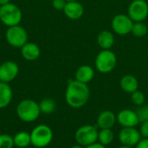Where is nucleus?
Returning a JSON list of instances; mask_svg holds the SVG:
<instances>
[{"mask_svg":"<svg viewBox=\"0 0 148 148\" xmlns=\"http://www.w3.org/2000/svg\"><path fill=\"white\" fill-rule=\"evenodd\" d=\"M13 146V137L9 134H0V148H12Z\"/></svg>","mask_w":148,"mask_h":148,"instance_id":"393cba45","label":"nucleus"},{"mask_svg":"<svg viewBox=\"0 0 148 148\" xmlns=\"http://www.w3.org/2000/svg\"><path fill=\"white\" fill-rule=\"evenodd\" d=\"M148 32L147 25L143 22H134L131 33L134 34L136 38H143Z\"/></svg>","mask_w":148,"mask_h":148,"instance_id":"5701e85b","label":"nucleus"},{"mask_svg":"<svg viewBox=\"0 0 148 148\" xmlns=\"http://www.w3.org/2000/svg\"><path fill=\"white\" fill-rule=\"evenodd\" d=\"M71 148H82V146H81V145H79V144H78V145H75V146H73Z\"/></svg>","mask_w":148,"mask_h":148,"instance_id":"2f4dec72","label":"nucleus"},{"mask_svg":"<svg viewBox=\"0 0 148 148\" xmlns=\"http://www.w3.org/2000/svg\"><path fill=\"white\" fill-rule=\"evenodd\" d=\"M22 17L23 15L20 8L14 3H9L0 6V20L8 27L19 24Z\"/></svg>","mask_w":148,"mask_h":148,"instance_id":"20e7f679","label":"nucleus"},{"mask_svg":"<svg viewBox=\"0 0 148 148\" xmlns=\"http://www.w3.org/2000/svg\"><path fill=\"white\" fill-rule=\"evenodd\" d=\"M85 148H106L105 146H103L102 144H101V143H94V144H91V145H89V146H88V147H86Z\"/></svg>","mask_w":148,"mask_h":148,"instance_id":"c756f323","label":"nucleus"},{"mask_svg":"<svg viewBox=\"0 0 148 148\" xmlns=\"http://www.w3.org/2000/svg\"><path fill=\"white\" fill-rule=\"evenodd\" d=\"M135 112L138 115L140 122H144L148 120V105H142L139 106Z\"/></svg>","mask_w":148,"mask_h":148,"instance_id":"a878e982","label":"nucleus"},{"mask_svg":"<svg viewBox=\"0 0 148 148\" xmlns=\"http://www.w3.org/2000/svg\"><path fill=\"white\" fill-rule=\"evenodd\" d=\"M117 65V57L111 50H101L95 60V69L102 74L112 72Z\"/></svg>","mask_w":148,"mask_h":148,"instance_id":"7ed1b4c3","label":"nucleus"},{"mask_svg":"<svg viewBox=\"0 0 148 148\" xmlns=\"http://www.w3.org/2000/svg\"><path fill=\"white\" fill-rule=\"evenodd\" d=\"M118 123L123 127H134L140 123L136 112L130 109L121 110L116 116Z\"/></svg>","mask_w":148,"mask_h":148,"instance_id":"f8f14e48","label":"nucleus"},{"mask_svg":"<svg viewBox=\"0 0 148 148\" xmlns=\"http://www.w3.org/2000/svg\"><path fill=\"white\" fill-rule=\"evenodd\" d=\"M121 88L127 93H133L139 88V81L137 78L131 74L124 75L120 80Z\"/></svg>","mask_w":148,"mask_h":148,"instance_id":"f3484780","label":"nucleus"},{"mask_svg":"<svg viewBox=\"0 0 148 148\" xmlns=\"http://www.w3.org/2000/svg\"><path fill=\"white\" fill-rule=\"evenodd\" d=\"M5 38L9 44L15 48H21L28 42V33L19 24L9 27L6 31Z\"/></svg>","mask_w":148,"mask_h":148,"instance_id":"423d86ee","label":"nucleus"},{"mask_svg":"<svg viewBox=\"0 0 148 148\" xmlns=\"http://www.w3.org/2000/svg\"><path fill=\"white\" fill-rule=\"evenodd\" d=\"M90 97V90L88 84L82 83L76 79L69 80L65 92L67 104L73 108L84 106Z\"/></svg>","mask_w":148,"mask_h":148,"instance_id":"f257e3e1","label":"nucleus"},{"mask_svg":"<svg viewBox=\"0 0 148 148\" xmlns=\"http://www.w3.org/2000/svg\"><path fill=\"white\" fill-rule=\"evenodd\" d=\"M21 53L24 59L28 61H34L40 57L41 50L36 44L27 42L21 47Z\"/></svg>","mask_w":148,"mask_h":148,"instance_id":"2eb2a0df","label":"nucleus"},{"mask_svg":"<svg viewBox=\"0 0 148 148\" xmlns=\"http://www.w3.org/2000/svg\"><path fill=\"white\" fill-rule=\"evenodd\" d=\"M30 139L31 144L35 147H46L52 141L53 132L49 126L46 125H39L30 133Z\"/></svg>","mask_w":148,"mask_h":148,"instance_id":"39448f33","label":"nucleus"},{"mask_svg":"<svg viewBox=\"0 0 148 148\" xmlns=\"http://www.w3.org/2000/svg\"><path fill=\"white\" fill-rule=\"evenodd\" d=\"M141 126H140V133L141 137L143 138H148V120L141 122Z\"/></svg>","mask_w":148,"mask_h":148,"instance_id":"cd10ccee","label":"nucleus"},{"mask_svg":"<svg viewBox=\"0 0 148 148\" xmlns=\"http://www.w3.org/2000/svg\"><path fill=\"white\" fill-rule=\"evenodd\" d=\"M134 21L128 15L117 14L111 21V28L113 31L120 36H125L132 31Z\"/></svg>","mask_w":148,"mask_h":148,"instance_id":"6e6552de","label":"nucleus"},{"mask_svg":"<svg viewBox=\"0 0 148 148\" xmlns=\"http://www.w3.org/2000/svg\"><path fill=\"white\" fill-rule=\"evenodd\" d=\"M67 3L66 0H52V6L56 10H63Z\"/></svg>","mask_w":148,"mask_h":148,"instance_id":"bb28decb","label":"nucleus"},{"mask_svg":"<svg viewBox=\"0 0 148 148\" xmlns=\"http://www.w3.org/2000/svg\"><path fill=\"white\" fill-rule=\"evenodd\" d=\"M39 104L32 99H23L16 106L17 117L24 122L29 123L36 120L40 116Z\"/></svg>","mask_w":148,"mask_h":148,"instance_id":"f03ea898","label":"nucleus"},{"mask_svg":"<svg viewBox=\"0 0 148 148\" xmlns=\"http://www.w3.org/2000/svg\"><path fill=\"white\" fill-rule=\"evenodd\" d=\"M131 100L135 106H140L144 105L146 101V97H145V94L141 91L137 90L134 92L133 93H131Z\"/></svg>","mask_w":148,"mask_h":148,"instance_id":"b1692460","label":"nucleus"},{"mask_svg":"<svg viewBox=\"0 0 148 148\" xmlns=\"http://www.w3.org/2000/svg\"><path fill=\"white\" fill-rule=\"evenodd\" d=\"M10 0H0V6L2 5H4L6 3H9Z\"/></svg>","mask_w":148,"mask_h":148,"instance_id":"7c9ffc66","label":"nucleus"},{"mask_svg":"<svg viewBox=\"0 0 148 148\" xmlns=\"http://www.w3.org/2000/svg\"><path fill=\"white\" fill-rule=\"evenodd\" d=\"M140 140V133L134 127H123L119 133V140L124 146L133 147L136 146Z\"/></svg>","mask_w":148,"mask_h":148,"instance_id":"9d476101","label":"nucleus"},{"mask_svg":"<svg viewBox=\"0 0 148 148\" xmlns=\"http://www.w3.org/2000/svg\"><path fill=\"white\" fill-rule=\"evenodd\" d=\"M98 130L95 126L91 125L82 126L77 129L75 134L76 142L82 147H88L94 144L98 140Z\"/></svg>","mask_w":148,"mask_h":148,"instance_id":"0eeeda50","label":"nucleus"},{"mask_svg":"<svg viewBox=\"0 0 148 148\" xmlns=\"http://www.w3.org/2000/svg\"><path fill=\"white\" fill-rule=\"evenodd\" d=\"M51 1H52V0H51Z\"/></svg>","mask_w":148,"mask_h":148,"instance_id":"f704fd0d","label":"nucleus"},{"mask_svg":"<svg viewBox=\"0 0 148 148\" xmlns=\"http://www.w3.org/2000/svg\"><path fill=\"white\" fill-rule=\"evenodd\" d=\"M118 148H133V147H127V146H124V145H122L121 147H118Z\"/></svg>","mask_w":148,"mask_h":148,"instance_id":"473e14b6","label":"nucleus"},{"mask_svg":"<svg viewBox=\"0 0 148 148\" xmlns=\"http://www.w3.org/2000/svg\"><path fill=\"white\" fill-rule=\"evenodd\" d=\"M114 134L111 128L108 129H101L98 133V140L99 143L102 144L103 146H108L114 140Z\"/></svg>","mask_w":148,"mask_h":148,"instance_id":"4be33fe9","label":"nucleus"},{"mask_svg":"<svg viewBox=\"0 0 148 148\" xmlns=\"http://www.w3.org/2000/svg\"><path fill=\"white\" fill-rule=\"evenodd\" d=\"M62 11L68 18L71 20H78L84 14V7L78 1H69Z\"/></svg>","mask_w":148,"mask_h":148,"instance_id":"ddd939ff","label":"nucleus"},{"mask_svg":"<svg viewBox=\"0 0 148 148\" xmlns=\"http://www.w3.org/2000/svg\"><path fill=\"white\" fill-rule=\"evenodd\" d=\"M97 44L102 50H110L114 44V36L110 31H101L97 36Z\"/></svg>","mask_w":148,"mask_h":148,"instance_id":"a211bd4d","label":"nucleus"},{"mask_svg":"<svg viewBox=\"0 0 148 148\" xmlns=\"http://www.w3.org/2000/svg\"><path fill=\"white\" fill-rule=\"evenodd\" d=\"M39 107H40L41 113L44 114H51L52 113L56 111V104L54 99L46 98V99H43L39 103Z\"/></svg>","mask_w":148,"mask_h":148,"instance_id":"412c9836","label":"nucleus"},{"mask_svg":"<svg viewBox=\"0 0 148 148\" xmlns=\"http://www.w3.org/2000/svg\"><path fill=\"white\" fill-rule=\"evenodd\" d=\"M135 148H148V138H143L140 140L135 146Z\"/></svg>","mask_w":148,"mask_h":148,"instance_id":"c85d7f7f","label":"nucleus"},{"mask_svg":"<svg viewBox=\"0 0 148 148\" xmlns=\"http://www.w3.org/2000/svg\"><path fill=\"white\" fill-rule=\"evenodd\" d=\"M19 72V66L14 61H5L0 65V82L13 81Z\"/></svg>","mask_w":148,"mask_h":148,"instance_id":"9b49d317","label":"nucleus"},{"mask_svg":"<svg viewBox=\"0 0 148 148\" xmlns=\"http://www.w3.org/2000/svg\"><path fill=\"white\" fill-rule=\"evenodd\" d=\"M116 121V115L109 110L101 112L97 117V126L101 129L112 128Z\"/></svg>","mask_w":148,"mask_h":148,"instance_id":"4468645a","label":"nucleus"},{"mask_svg":"<svg viewBox=\"0 0 148 148\" xmlns=\"http://www.w3.org/2000/svg\"><path fill=\"white\" fill-rule=\"evenodd\" d=\"M67 2H69V1H78V0H66Z\"/></svg>","mask_w":148,"mask_h":148,"instance_id":"72a5a7b5","label":"nucleus"},{"mask_svg":"<svg viewBox=\"0 0 148 148\" xmlns=\"http://www.w3.org/2000/svg\"><path fill=\"white\" fill-rule=\"evenodd\" d=\"M127 15L134 22H143L148 17V3L146 0H133L128 7Z\"/></svg>","mask_w":148,"mask_h":148,"instance_id":"1a4fd4ad","label":"nucleus"},{"mask_svg":"<svg viewBox=\"0 0 148 148\" xmlns=\"http://www.w3.org/2000/svg\"><path fill=\"white\" fill-rule=\"evenodd\" d=\"M13 92L8 83L0 82V109L7 107L12 99Z\"/></svg>","mask_w":148,"mask_h":148,"instance_id":"6ab92c4d","label":"nucleus"},{"mask_svg":"<svg viewBox=\"0 0 148 148\" xmlns=\"http://www.w3.org/2000/svg\"><path fill=\"white\" fill-rule=\"evenodd\" d=\"M75 77L76 80L84 84H88L93 80L95 77V70L91 65H81L76 70Z\"/></svg>","mask_w":148,"mask_h":148,"instance_id":"dca6fc26","label":"nucleus"},{"mask_svg":"<svg viewBox=\"0 0 148 148\" xmlns=\"http://www.w3.org/2000/svg\"><path fill=\"white\" fill-rule=\"evenodd\" d=\"M14 145L19 148H25L31 144L30 133L26 132H19L13 137Z\"/></svg>","mask_w":148,"mask_h":148,"instance_id":"aec40b11","label":"nucleus"}]
</instances>
